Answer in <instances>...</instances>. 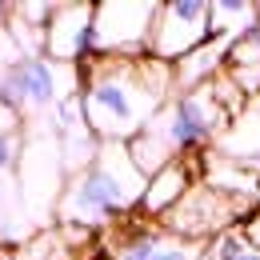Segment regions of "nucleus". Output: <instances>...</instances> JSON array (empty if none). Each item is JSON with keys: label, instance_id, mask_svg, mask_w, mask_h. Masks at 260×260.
Wrapping results in <instances>:
<instances>
[{"label": "nucleus", "instance_id": "f257e3e1", "mask_svg": "<svg viewBox=\"0 0 260 260\" xmlns=\"http://www.w3.org/2000/svg\"><path fill=\"white\" fill-rule=\"evenodd\" d=\"M176 96L172 64L152 56L140 60H88L80 68V104L84 120L104 144H132Z\"/></svg>", "mask_w": 260, "mask_h": 260}, {"label": "nucleus", "instance_id": "f03ea898", "mask_svg": "<svg viewBox=\"0 0 260 260\" xmlns=\"http://www.w3.org/2000/svg\"><path fill=\"white\" fill-rule=\"evenodd\" d=\"M144 184H148V176L136 168L128 144H100L96 160L84 172L68 176L60 204H56L60 224L96 232V228L136 212L140 196H144Z\"/></svg>", "mask_w": 260, "mask_h": 260}, {"label": "nucleus", "instance_id": "7ed1b4c3", "mask_svg": "<svg viewBox=\"0 0 260 260\" xmlns=\"http://www.w3.org/2000/svg\"><path fill=\"white\" fill-rule=\"evenodd\" d=\"M80 96V68L56 64L48 56H16L0 68V100L16 112L24 108H60Z\"/></svg>", "mask_w": 260, "mask_h": 260}, {"label": "nucleus", "instance_id": "20e7f679", "mask_svg": "<svg viewBox=\"0 0 260 260\" xmlns=\"http://www.w3.org/2000/svg\"><path fill=\"white\" fill-rule=\"evenodd\" d=\"M156 0H100L96 4V56L140 60L148 56L156 28Z\"/></svg>", "mask_w": 260, "mask_h": 260}, {"label": "nucleus", "instance_id": "39448f33", "mask_svg": "<svg viewBox=\"0 0 260 260\" xmlns=\"http://www.w3.org/2000/svg\"><path fill=\"white\" fill-rule=\"evenodd\" d=\"M248 216H252V212H248L244 204H236L232 196L208 188L204 180H196L192 188H188V196L160 220V228L168 236H176V240L196 244V240H216L228 228H240Z\"/></svg>", "mask_w": 260, "mask_h": 260}, {"label": "nucleus", "instance_id": "423d86ee", "mask_svg": "<svg viewBox=\"0 0 260 260\" xmlns=\"http://www.w3.org/2000/svg\"><path fill=\"white\" fill-rule=\"evenodd\" d=\"M212 4L208 0H164L156 12V28L148 56L160 64H180L212 40Z\"/></svg>", "mask_w": 260, "mask_h": 260}, {"label": "nucleus", "instance_id": "0eeeda50", "mask_svg": "<svg viewBox=\"0 0 260 260\" xmlns=\"http://www.w3.org/2000/svg\"><path fill=\"white\" fill-rule=\"evenodd\" d=\"M44 56L76 68L96 60V4H56L44 28Z\"/></svg>", "mask_w": 260, "mask_h": 260}, {"label": "nucleus", "instance_id": "6e6552de", "mask_svg": "<svg viewBox=\"0 0 260 260\" xmlns=\"http://www.w3.org/2000/svg\"><path fill=\"white\" fill-rule=\"evenodd\" d=\"M196 184V176H192V164L188 160H172V164H164L160 172H152L148 176V184H144V196H140V216L144 220H164L184 196H188V188Z\"/></svg>", "mask_w": 260, "mask_h": 260}, {"label": "nucleus", "instance_id": "1a4fd4ad", "mask_svg": "<svg viewBox=\"0 0 260 260\" xmlns=\"http://www.w3.org/2000/svg\"><path fill=\"white\" fill-rule=\"evenodd\" d=\"M220 156L240 160V164L260 160V96H252L244 104V112L228 124V132L220 136Z\"/></svg>", "mask_w": 260, "mask_h": 260}, {"label": "nucleus", "instance_id": "9d476101", "mask_svg": "<svg viewBox=\"0 0 260 260\" xmlns=\"http://www.w3.org/2000/svg\"><path fill=\"white\" fill-rule=\"evenodd\" d=\"M224 72L232 76V84H236L248 100L260 96V24L248 28L240 40H232V52H228Z\"/></svg>", "mask_w": 260, "mask_h": 260}, {"label": "nucleus", "instance_id": "9b49d317", "mask_svg": "<svg viewBox=\"0 0 260 260\" xmlns=\"http://www.w3.org/2000/svg\"><path fill=\"white\" fill-rule=\"evenodd\" d=\"M80 236H92V232L60 224V228H52V232L32 236L28 244H16V248H12V260H76V248H80V244H72V240H80Z\"/></svg>", "mask_w": 260, "mask_h": 260}, {"label": "nucleus", "instance_id": "f8f14e48", "mask_svg": "<svg viewBox=\"0 0 260 260\" xmlns=\"http://www.w3.org/2000/svg\"><path fill=\"white\" fill-rule=\"evenodd\" d=\"M208 260H260V248L248 240L244 224L220 232L212 244H208Z\"/></svg>", "mask_w": 260, "mask_h": 260}, {"label": "nucleus", "instance_id": "ddd939ff", "mask_svg": "<svg viewBox=\"0 0 260 260\" xmlns=\"http://www.w3.org/2000/svg\"><path fill=\"white\" fill-rule=\"evenodd\" d=\"M20 160V136H0V172L16 168Z\"/></svg>", "mask_w": 260, "mask_h": 260}, {"label": "nucleus", "instance_id": "4468645a", "mask_svg": "<svg viewBox=\"0 0 260 260\" xmlns=\"http://www.w3.org/2000/svg\"><path fill=\"white\" fill-rule=\"evenodd\" d=\"M16 128H20V112L0 100V136H16Z\"/></svg>", "mask_w": 260, "mask_h": 260}, {"label": "nucleus", "instance_id": "2eb2a0df", "mask_svg": "<svg viewBox=\"0 0 260 260\" xmlns=\"http://www.w3.org/2000/svg\"><path fill=\"white\" fill-rule=\"evenodd\" d=\"M244 232H248V240H252V244L260 248V208L252 212V216H248V220H244Z\"/></svg>", "mask_w": 260, "mask_h": 260}, {"label": "nucleus", "instance_id": "dca6fc26", "mask_svg": "<svg viewBox=\"0 0 260 260\" xmlns=\"http://www.w3.org/2000/svg\"><path fill=\"white\" fill-rule=\"evenodd\" d=\"M4 8H8V4H0V16H4Z\"/></svg>", "mask_w": 260, "mask_h": 260}]
</instances>
